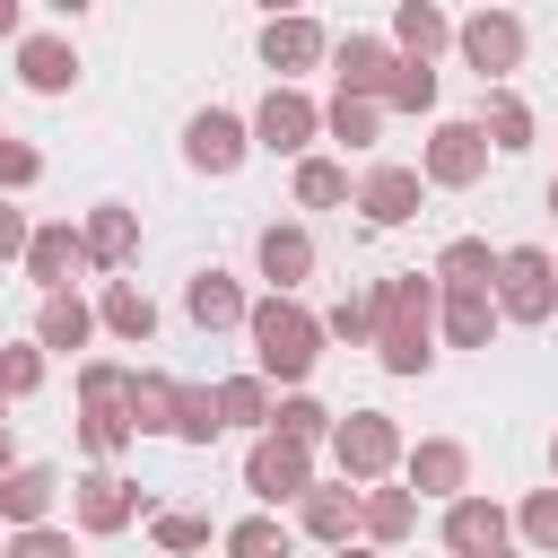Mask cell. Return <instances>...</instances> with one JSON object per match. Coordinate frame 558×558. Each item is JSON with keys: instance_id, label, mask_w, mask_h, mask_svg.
<instances>
[{"instance_id": "obj_17", "label": "cell", "mask_w": 558, "mask_h": 558, "mask_svg": "<svg viewBox=\"0 0 558 558\" xmlns=\"http://www.w3.org/2000/svg\"><path fill=\"white\" fill-rule=\"evenodd\" d=\"M436 340L445 349H488L497 340V296L488 288H436Z\"/></svg>"}, {"instance_id": "obj_31", "label": "cell", "mask_w": 558, "mask_h": 558, "mask_svg": "<svg viewBox=\"0 0 558 558\" xmlns=\"http://www.w3.org/2000/svg\"><path fill=\"white\" fill-rule=\"evenodd\" d=\"M131 436H140V427H131V410H122V401H78V453L113 462Z\"/></svg>"}, {"instance_id": "obj_6", "label": "cell", "mask_w": 558, "mask_h": 558, "mask_svg": "<svg viewBox=\"0 0 558 558\" xmlns=\"http://www.w3.org/2000/svg\"><path fill=\"white\" fill-rule=\"evenodd\" d=\"M70 514H78V532H87V541H105V532H122V523L157 514V497H148L140 480H122L113 462H96V471H78V480H70Z\"/></svg>"}, {"instance_id": "obj_49", "label": "cell", "mask_w": 558, "mask_h": 558, "mask_svg": "<svg viewBox=\"0 0 558 558\" xmlns=\"http://www.w3.org/2000/svg\"><path fill=\"white\" fill-rule=\"evenodd\" d=\"M0 471H17V445H9V427H0Z\"/></svg>"}, {"instance_id": "obj_32", "label": "cell", "mask_w": 558, "mask_h": 558, "mask_svg": "<svg viewBox=\"0 0 558 558\" xmlns=\"http://www.w3.org/2000/svg\"><path fill=\"white\" fill-rule=\"evenodd\" d=\"M480 131H488V148H497V157H514V148H532V105H523L514 87H488Z\"/></svg>"}, {"instance_id": "obj_46", "label": "cell", "mask_w": 558, "mask_h": 558, "mask_svg": "<svg viewBox=\"0 0 558 558\" xmlns=\"http://www.w3.org/2000/svg\"><path fill=\"white\" fill-rule=\"evenodd\" d=\"M26 235H35V227H26V209L0 192V262H26Z\"/></svg>"}, {"instance_id": "obj_47", "label": "cell", "mask_w": 558, "mask_h": 558, "mask_svg": "<svg viewBox=\"0 0 558 558\" xmlns=\"http://www.w3.org/2000/svg\"><path fill=\"white\" fill-rule=\"evenodd\" d=\"M0 44H17V0H0Z\"/></svg>"}, {"instance_id": "obj_15", "label": "cell", "mask_w": 558, "mask_h": 558, "mask_svg": "<svg viewBox=\"0 0 558 558\" xmlns=\"http://www.w3.org/2000/svg\"><path fill=\"white\" fill-rule=\"evenodd\" d=\"M506 541H514V514H506L497 497H471V488L445 497V549H453V558H471V549H506Z\"/></svg>"}, {"instance_id": "obj_10", "label": "cell", "mask_w": 558, "mask_h": 558, "mask_svg": "<svg viewBox=\"0 0 558 558\" xmlns=\"http://www.w3.org/2000/svg\"><path fill=\"white\" fill-rule=\"evenodd\" d=\"M253 157V131H244V113H227V105H201L192 122H183V166L192 174H235Z\"/></svg>"}, {"instance_id": "obj_2", "label": "cell", "mask_w": 558, "mask_h": 558, "mask_svg": "<svg viewBox=\"0 0 558 558\" xmlns=\"http://www.w3.org/2000/svg\"><path fill=\"white\" fill-rule=\"evenodd\" d=\"M244 340H253V375L262 384H305L314 366H323V314H305L296 296H262L253 314H244Z\"/></svg>"}, {"instance_id": "obj_12", "label": "cell", "mask_w": 558, "mask_h": 558, "mask_svg": "<svg viewBox=\"0 0 558 558\" xmlns=\"http://www.w3.org/2000/svg\"><path fill=\"white\" fill-rule=\"evenodd\" d=\"M401 480H410V497H462L471 488V445L462 436H418V445H401Z\"/></svg>"}, {"instance_id": "obj_50", "label": "cell", "mask_w": 558, "mask_h": 558, "mask_svg": "<svg viewBox=\"0 0 558 558\" xmlns=\"http://www.w3.org/2000/svg\"><path fill=\"white\" fill-rule=\"evenodd\" d=\"M262 9H270V17H288V9H305V0H262Z\"/></svg>"}, {"instance_id": "obj_55", "label": "cell", "mask_w": 558, "mask_h": 558, "mask_svg": "<svg viewBox=\"0 0 558 558\" xmlns=\"http://www.w3.org/2000/svg\"><path fill=\"white\" fill-rule=\"evenodd\" d=\"M0 140H9V131H0Z\"/></svg>"}, {"instance_id": "obj_48", "label": "cell", "mask_w": 558, "mask_h": 558, "mask_svg": "<svg viewBox=\"0 0 558 558\" xmlns=\"http://www.w3.org/2000/svg\"><path fill=\"white\" fill-rule=\"evenodd\" d=\"M44 9H52V17H87L96 0H44Z\"/></svg>"}, {"instance_id": "obj_30", "label": "cell", "mask_w": 558, "mask_h": 558, "mask_svg": "<svg viewBox=\"0 0 558 558\" xmlns=\"http://www.w3.org/2000/svg\"><path fill=\"white\" fill-rule=\"evenodd\" d=\"M436 288H488L497 279V253H488V235H453L445 253H436V270H427Z\"/></svg>"}, {"instance_id": "obj_9", "label": "cell", "mask_w": 558, "mask_h": 558, "mask_svg": "<svg viewBox=\"0 0 558 558\" xmlns=\"http://www.w3.org/2000/svg\"><path fill=\"white\" fill-rule=\"evenodd\" d=\"M244 488L262 497V506H296L305 488H314V445H288V436H253V453H244Z\"/></svg>"}, {"instance_id": "obj_16", "label": "cell", "mask_w": 558, "mask_h": 558, "mask_svg": "<svg viewBox=\"0 0 558 558\" xmlns=\"http://www.w3.org/2000/svg\"><path fill=\"white\" fill-rule=\"evenodd\" d=\"M78 253H87V270H122V262L140 253V209L96 201V209L78 218Z\"/></svg>"}, {"instance_id": "obj_7", "label": "cell", "mask_w": 558, "mask_h": 558, "mask_svg": "<svg viewBox=\"0 0 558 558\" xmlns=\"http://www.w3.org/2000/svg\"><path fill=\"white\" fill-rule=\"evenodd\" d=\"M488 131L480 122H436L427 131V148H418V183H436V192H471L480 174H488Z\"/></svg>"}, {"instance_id": "obj_43", "label": "cell", "mask_w": 558, "mask_h": 558, "mask_svg": "<svg viewBox=\"0 0 558 558\" xmlns=\"http://www.w3.org/2000/svg\"><path fill=\"white\" fill-rule=\"evenodd\" d=\"M122 384H131V366H113V357L78 366V401H122Z\"/></svg>"}, {"instance_id": "obj_8", "label": "cell", "mask_w": 558, "mask_h": 558, "mask_svg": "<svg viewBox=\"0 0 558 558\" xmlns=\"http://www.w3.org/2000/svg\"><path fill=\"white\" fill-rule=\"evenodd\" d=\"M244 131H253V148H270V157H305V148L323 140V105H314L305 87H270Z\"/></svg>"}, {"instance_id": "obj_25", "label": "cell", "mask_w": 558, "mask_h": 558, "mask_svg": "<svg viewBox=\"0 0 558 558\" xmlns=\"http://www.w3.org/2000/svg\"><path fill=\"white\" fill-rule=\"evenodd\" d=\"M357 532H366L375 549H401V541L418 532V497H410V488H384V480L357 488Z\"/></svg>"}, {"instance_id": "obj_11", "label": "cell", "mask_w": 558, "mask_h": 558, "mask_svg": "<svg viewBox=\"0 0 558 558\" xmlns=\"http://www.w3.org/2000/svg\"><path fill=\"white\" fill-rule=\"evenodd\" d=\"M331 61V35L305 17V9H288V17H262V70H279V87H296L305 70H323Z\"/></svg>"}, {"instance_id": "obj_5", "label": "cell", "mask_w": 558, "mask_h": 558, "mask_svg": "<svg viewBox=\"0 0 558 558\" xmlns=\"http://www.w3.org/2000/svg\"><path fill=\"white\" fill-rule=\"evenodd\" d=\"M331 462H340L349 488L392 480V471H401V427H392V410H349V418L331 427Z\"/></svg>"}, {"instance_id": "obj_41", "label": "cell", "mask_w": 558, "mask_h": 558, "mask_svg": "<svg viewBox=\"0 0 558 558\" xmlns=\"http://www.w3.org/2000/svg\"><path fill=\"white\" fill-rule=\"evenodd\" d=\"M323 340H349V349H357V340H375V288H349V296L323 314Z\"/></svg>"}, {"instance_id": "obj_51", "label": "cell", "mask_w": 558, "mask_h": 558, "mask_svg": "<svg viewBox=\"0 0 558 558\" xmlns=\"http://www.w3.org/2000/svg\"><path fill=\"white\" fill-rule=\"evenodd\" d=\"M331 558H375V549H349V541H340V549H331Z\"/></svg>"}, {"instance_id": "obj_35", "label": "cell", "mask_w": 558, "mask_h": 558, "mask_svg": "<svg viewBox=\"0 0 558 558\" xmlns=\"http://www.w3.org/2000/svg\"><path fill=\"white\" fill-rule=\"evenodd\" d=\"M218 427H227L218 418V384H183L174 392V436L183 445H218Z\"/></svg>"}, {"instance_id": "obj_40", "label": "cell", "mask_w": 558, "mask_h": 558, "mask_svg": "<svg viewBox=\"0 0 558 558\" xmlns=\"http://www.w3.org/2000/svg\"><path fill=\"white\" fill-rule=\"evenodd\" d=\"M384 113H436V70L427 61H401L392 87H384Z\"/></svg>"}, {"instance_id": "obj_37", "label": "cell", "mask_w": 558, "mask_h": 558, "mask_svg": "<svg viewBox=\"0 0 558 558\" xmlns=\"http://www.w3.org/2000/svg\"><path fill=\"white\" fill-rule=\"evenodd\" d=\"M148 532H157V549H166V558L209 549V514H192V506H157V514H148Z\"/></svg>"}, {"instance_id": "obj_29", "label": "cell", "mask_w": 558, "mask_h": 558, "mask_svg": "<svg viewBox=\"0 0 558 558\" xmlns=\"http://www.w3.org/2000/svg\"><path fill=\"white\" fill-rule=\"evenodd\" d=\"M331 427H340V410H323V401H314V392H305V384H296V392H279V401H270V436H288V445H323V436H331Z\"/></svg>"}, {"instance_id": "obj_38", "label": "cell", "mask_w": 558, "mask_h": 558, "mask_svg": "<svg viewBox=\"0 0 558 558\" xmlns=\"http://www.w3.org/2000/svg\"><path fill=\"white\" fill-rule=\"evenodd\" d=\"M514 541L541 549V558H558V488H532V497L514 506Z\"/></svg>"}, {"instance_id": "obj_18", "label": "cell", "mask_w": 558, "mask_h": 558, "mask_svg": "<svg viewBox=\"0 0 558 558\" xmlns=\"http://www.w3.org/2000/svg\"><path fill=\"white\" fill-rule=\"evenodd\" d=\"M418 166H366V183H357V209H366V227H410L418 218Z\"/></svg>"}, {"instance_id": "obj_4", "label": "cell", "mask_w": 558, "mask_h": 558, "mask_svg": "<svg viewBox=\"0 0 558 558\" xmlns=\"http://www.w3.org/2000/svg\"><path fill=\"white\" fill-rule=\"evenodd\" d=\"M453 52H462V70H480V87H506V70H523L532 35H523V17H514V9L480 0V9L453 26Z\"/></svg>"}, {"instance_id": "obj_21", "label": "cell", "mask_w": 558, "mask_h": 558, "mask_svg": "<svg viewBox=\"0 0 558 558\" xmlns=\"http://www.w3.org/2000/svg\"><path fill=\"white\" fill-rule=\"evenodd\" d=\"M401 61H436L445 44H453V17L436 9V0H392V35H384Z\"/></svg>"}, {"instance_id": "obj_28", "label": "cell", "mask_w": 558, "mask_h": 558, "mask_svg": "<svg viewBox=\"0 0 558 558\" xmlns=\"http://www.w3.org/2000/svg\"><path fill=\"white\" fill-rule=\"evenodd\" d=\"M87 340H96V305L70 296V288H52L44 314H35V349H61V357H70V349H87Z\"/></svg>"}, {"instance_id": "obj_24", "label": "cell", "mask_w": 558, "mask_h": 558, "mask_svg": "<svg viewBox=\"0 0 558 558\" xmlns=\"http://www.w3.org/2000/svg\"><path fill=\"white\" fill-rule=\"evenodd\" d=\"M296 532H305V541H323V549H340V541L357 532V488H349V480H340V488H323V480H314V488L296 497Z\"/></svg>"}, {"instance_id": "obj_1", "label": "cell", "mask_w": 558, "mask_h": 558, "mask_svg": "<svg viewBox=\"0 0 558 558\" xmlns=\"http://www.w3.org/2000/svg\"><path fill=\"white\" fill-rule=\"evenodd\" d=\"M384 375H427L436 366V279L427 270H392L375 279V340Z\"/></svg>"}, {"instance_id": "obj_22", "label": "cell", "mask_w": 558, "mask_h": 558, "mask_svg": "<svg viewBox=\"0 0 558 558\" xmlns=\"http://www.w3.org/2000/svg\"><path fill=\"white\" fill-rule=\"evenodd\" d=\"M17 78H26L35 96H70V87H78L70 35H17Z\"/></svg>"}, {"instance_id": "obj_44", "label": "cell", "mask_w": 558, "mask_h": 558, "mask_svg": "<svg viewBox=\"0 0 558 558\" xmlns=\"http://www.w3.org/2000/svg\"><path fill=\"white\" fill-rule=\"evenodd\" d=\"M0 558H70V532H52V523H26V532H9V549Z\"/></svg>"}, {"instance_id": "obj_20", "label": "cell", "mask_w": 558, "mask_h": 558, "mask_svg": "<svg viewBox=\"0 0 558 558\" xmlns=\"http://www.w3.org/2000/svg\"><path fill=\"white\" fill-rule=\"evenodd\" d=\"M52 497H61V471H52V462H17V471H0V523H9V532L44 523Z\"/></svg>"}, {"instance_id": "obj_33", "label": "cell", "mask_w": 558, "mask_h": 558, "mask_svg": "<svg viewBox=\"0 0 558 558\" xmlns=\"http://www.w3.org/2000/svg\"><path fill=\"white\" fill-rule=\"evenodd\" d=\"M288 192H296V209H340V201H349V166H340V157H296Z\"/></svg>"}, {"instance_id": "obj_36", "label": "cell", "mask_w": 558, "mask_h": 558, "mask_svg": "<svg viewBox=\"0 0 558 558\" xmlns=\"http://www.w3.org/2000/svg\"><path fill=\"white\" fill-rule=\"evenodd\" d=\"M218 418L227 427H270V384L262 375H227L218 384Z\"/></svg>"}, {"instance_id": "obj_3", "label": "cell", "mask_w": 558, "mask_h": 558, "mask_svg": "<svg viewBox=\"0 0 558 558\" xmlns=\"http://www.w3.org/2000/svg\"><path fill=\"white\" fill-rule=\"evenodd\" d=\"M488 296H497V323H523V331H532V323L558 314V262H549L541 244H506Z\"/></svg>"}, {"instance_id": "obj_26", "label": "cell", "mask_w": 558, "mask_h": 558, "mask_svg": "<svg viewBox=\"0 0 558 558\" xmlns=\"http://www.w3.org/2000/svg\"><path fill=\"white\" fill-rule=\"evenodd\" d=\"M174 375L166 366H131V384H122V410H131V427L140 436H174Z\"/></svg>"}, {"instance_id": "obj_23", "label": "cell", "mask_w": 558, "mask_h": 558, "mask_svg": "<svg viewBox=\"0 0 558 558\" xmlns=\"http://www.w3.org/2000/svg\"><path fill=\"white\" fill-rule=\"evenodd\" d=\"M70 270H87V253H78V227H70V218L35 227V235H26V279L52 296V288H70Z\"/></svg>"}, {"instance_id": "obj_14", "label": "cell", "mask_w": 558, "mask_h": 558, "mask_svg": "<svg viewBox=\"0 0 558 558\" xmlns=\"http://www.w3.org/2000/svg\"><path fill=\"white\" fill-rule=\"evenodd\" d=\"M253 262H262L270 296H288V288H305V279H314V235H305L296 218H270V227L253 235Z\"/></svg>"}, {"instance_id": "obj_19", "label": "cell", "mask_w": 558, "mask_h": 558, "mask_svg": "<svg viewBox=\"0 0 558 558\" xmlns=\"http://www.w3.org/2000/svg\"><path fill=\"white\" fill-rule=\"evenodd\" d=\"M183 314H192L201 331H244V314H253V305H244V288L209 262V270H192V279H183Z\"/></svg>"}, {"instance_id": "obj_13", "label": "cell", "mask_w": 558, "mask_h": 558, "mask_svg": "<svg viewBox=\"0 0 558 558\" xmlns=\"http://www.w3.org/2000/svg\"><path fill=\"white\" fill-rule=\"evenodd\" d=\"M392 70H401V52H392L384 35H340V44H331V78H340V96H366V105H384Z\"/></svg>"}, {"instance_id": "obj_52", "label": "cell", "mask_w": 558, "mask_h": 558, "mask_svg": "<svg viewBox=\"0 0 558 558\" xmlns=\"http://www.w3.org/2000/svg\"><path fill=\"white\" fill-rule=\"evenodd\" d=\"M471 558H514V541H506V549H471Z\"/></svg>"}, {"instance_id": "obj_45", "label": "cell", "mask_w": 558, "mask_h": 558, "mask_svg": "<svg viewBox=\"0 0 558 558\" xmlns=\"http://www.w3.org/2000/svg\"><path fill=\"white\" fill-rule=\"evenodd\" d=\"M35 174H44V157H35L26 140H0V192H26Z\"/></svg>"}, {"instance_id": "obj_34", "label": "cell", "mask_w": 558, "mask_h": 558, "mask_svg": "<svg viewBox=\"0 0 558 558\" xmlns=\"http://www.w3.org/2000/svg\"><path fill=\"white\" fill-rule=\"evenodd\" d=\"M323 131H331L340 148H375V131H384V105H366V96H331V105H323Z\"/></svg>"}, {"instance_id": "obj_39", "label": "cell", "mask_w": 558, "mask_h": 558, "mask_svg": "<svg viewBox=\"0 0 558 558\" xmlns=\"http://www.w3.org/2000/svg\"><path fill=\"white\" fill-rule=\"evenodd\" d=\"M296 541H288V523H270V514H244V523H227V558H288Z\"/></svg>"}, {"instance_id": "obj_54", "label": "cell", "mask_w": 558, "mask_h": 558, "mask_svg": "<svg viewBox=\"0 0 558 558\" xmlns=\"http://www.w3.org/2000/svg\"><path fill=\"white\" fill-rule=\"evenodd\" d=\"M549 209H558V183H549Z\"/></svg>"}, {"instance_id": "obj_53", "label": "cell", "mask_w": 558, "mask_h": 558, "mask_svg": "<svg viewBox=\"0 0 558 558\" xmlns=\"http://www.w3.org/2000/svg\"><path fill=\"white\" fill-rule=\"evenodd\" d=\"M549 480H558V436H549Z\"/></svg>"}, {"instance_id": "obj_42", "label": "cell", "mask_w": 558, "mask_h": 558, "mask_svg": "<svg viewBox=\"0 0 558 558\" xmlns=\"http://www.w3.org/2000/svg\"><path fill=\"white\" fill-rule=\"evenodd\" d=\"M44 384V349L26 340V349H0V401H26Z\"/></svg>"}, {"instance_id": "obj_27", "label": "cell", "mask_w": 558, "mask_h": 558, "mask_svg": "<svg viewBox=\"0 0 558 558\" xmlns=\"http://www.w3.org/2000/svg\"><path fill=\"white\" fill-rule=\"evenodd\" d=\"M96 331H113V340H148L157 331V305H148V288L140 279H105V296H96Z\"/></svg>"}]
</instances>
